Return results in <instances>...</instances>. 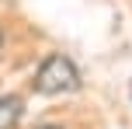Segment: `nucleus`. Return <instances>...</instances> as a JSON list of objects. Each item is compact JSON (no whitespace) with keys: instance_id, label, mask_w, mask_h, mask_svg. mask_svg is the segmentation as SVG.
<instances>
[{"instance_id":"nucleus-3","label":"nucleus","mask_w":132,"mask_h":129,"mask_svg":"<svg viewBox=\"0 0 132 129\" xmlns=\"http://www.w3.org/2000/svg\"><path fill=\"white\" fill-rule=\"evenodd\" d=\"M129 98H132V80H129Z\"/></svg>"},{"instance_id":"nucleus-1","label":"nucleus","mask_w":132,"mask_h":129,"mask_svg":"<svg viewBox=\"0 0 132 129\" xmlns=\"http://www.w3.org/2000/svg\"><path fill=\"white\" fill-rule=\"evenodd\" d=\"M31 84H35L38 94H70V91L80 87V73H77V66H73L66 56L52 52V56L42 59L38 70H35V80Z\"/></svg>"},{"instance_id":"nucleus-4","label":"nucleus","mask_w":132,"mask_h":129,"mask_svg":"<svg viewBox=\"0 0 132 129\" xmlns=\"http://www.w3.org/2000/svg\"><path fill=\"white\" fill-rule=\"evenodd\" d=\"M42 129H56V126H42Z\"/></svg>"},{"instance_id":"nucleus-2","label":"nucleus","mask_w":132,"mask_h":129,"mask_svg":"<svg viewBox=\"0 0 132 129\" xmlns=\"http://www.w3.org/2000/svg\"><path fill=\"white\" fill-rule=\"evenodd\" d=\"M21 98H0V129H14L18 126V119H21Z\"/></svg>"}]
</instances>
